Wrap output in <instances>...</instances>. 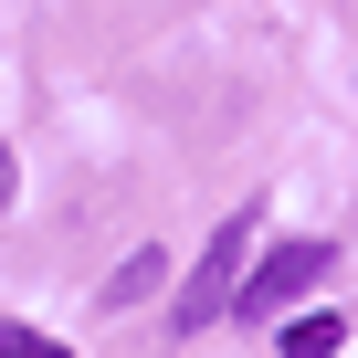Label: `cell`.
I'll use <instances>...</instances> for the list:
<instances>
[{
  "label": "cell",
  "mask_w": 358,
  "mask_h": 358,
  "mask_svg": "<svg viewBox=\"0 0 358 358\" xmlns=\"http://www.w3.org/2000/svg\"><path fill=\"white\" fill-rule=\"evenodd\" d=\"M243 264H253V222L232 211V222L211 232V253L190 264V285L169 295V327H179V337H201V327H222V316H232V295H243Z\"/></svg>",
  "instance_id": "1"
},
{
  "label": "cell",
  "mask_w": 358,
  "mask_h": 358,
  "mask_svg": "<svg viewBox=\"0 0 358 358\" xmlns=\"http://www.w3.org/2000/svg\"><path fill=\"white\" fill-rule=\"evenodd\" d=\"M316 274H327V243H274V253L243 274V295H232V306H243V316H285Z\"/></svg>",
  "instance_id": "2"
},
{
  "label": "cell",
  "mask_w": 358,
  "mask_h": 358,
  "mask_svg": "<svg viewBox=\"0 0 358 358\" xmlns=\"http://www.w3.org/2000/svg\"><path fill=\"white\" fill-rule=\"evenodd\" d=\"M348 348V316H295L285 327V358H337Z\"/></svg>",
  "instance_id": "3"
},
{
  "label": "cell",
  "mask_w": 358,
  "mask_h": 358,
  "mask_svg": "<svg viewBox=\"0 0 358 358\" xmlns=\"http://www.w3.org/2000/svg\"><path fill=\"white\" fill-rule=\"evenodd\" d=\"M158 274H169V253H127V274H116V285H106V306H137V295H148V285H158Z\"/></svg>",
  "instance_id": "4"
},
{
  "label": "cell",
  "mask_w": 358,
  "mask_h": 358,
  "mask_svg": "<svg viewBox=\"0 0 358 358\" xmlns=\"http://www.w3.org/2000/svg\"><path fill=\"white\" fill-rule=\"evenodd\" d=\"M0 358H74V348H53V337L22 327V316H0Z\"/></svg>",
  "instance_id": "5"
},
{
  "label": "cell",
  "mask_w": 358,
  "mask_h": 358,
  "mask_svg": "<svg viewBox=\"0 0 358 358\" xmlns=\"http://www.w3.org/2000/svg\"><path fill=\"white\" fill-rule=\"evenodd\" d=\"M11 190H22V169H11V148H0V211H11Z\"/></svg>",
  "instance_id": "6"
}]
</instances>
